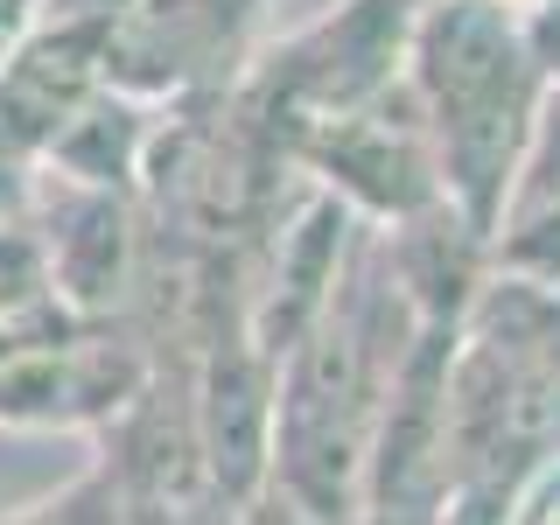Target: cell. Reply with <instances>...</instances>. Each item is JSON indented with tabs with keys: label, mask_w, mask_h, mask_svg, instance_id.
<instances>
[{
	"label": "cell",
	"mask_w": 560,
	"mask_h": 525,
	"mask_svg": "<svg viewBox=\"0 0 560 525\" xmlns=\"http://www.w3.org/2000/svg\"><path fill=\"white\" fill-rule=\"evenodd\" d=\"M413 63L448 183L463 189L469 218L490 224L533 127V57L518 43V22L498 0H442L413 43Z\"/></svg>",
	"instance_id": "obj_1"
},
{
	"label": "cell",
	"mask_w": 560,
	"mask_h": 525,
	"mask_svg": "<svg viewBox=\"0 0 560 525\" xmlns=\"http://www.w3.org/2000/svg\"><path fill=\"white\" fill-rule=\"evenodd\" d=\"M504 14H533V8H547V0H498Z\"/></svg>",
	"instance_id": "obj_2"
}]
</instances>
